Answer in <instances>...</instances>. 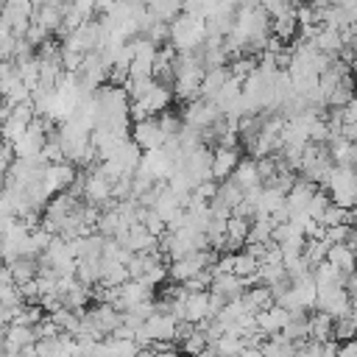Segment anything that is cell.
I'll list each match as a JSON object with an SVG mask.
<instances>
[{
	"label": "cell",
	"instance_id": "f1b7e54d",
	"mask_svg": "<svg viewBox=\"0 0 357 357\" xmlns=\"http://www.w3.org/2000/svg\"><path fill=\"white\" fill-rule=\"evenodd\" d=\"M329 248H332V245H329L326 240H307V243H304V259L310 262V268H315V265L326 262Z\"/></svg>",
	"mask_w": 357,
	"mask_h": 357
},
{
	"label": "cell",
	"instance_id": "44dd1931",
	"mask_svg": "<svg viewBox=\"0 0 357 357\" xmlns=\"http://www.w3.org/2000/svg\"><path fill=\"white\" fill-rule=\"evenodd\" d=\"M310 340H318V343H324V340H335V318L332 315H326V312H312L310 315Z\"/></svg>",
	"mask_w": 357,
	"mask_h": 357
},
{
	"label": "cell",
	"instance_id": "cb8c5ba5",
	"mask_svg": "<svg viewBox=\"0 0 357 357\" xmlns=\"http://www.w3.org/2000/svg\"><path fill=\"white\" fill-rule=\"evenodd\" d=\"M33 22L42 25L47 33H59V28L64 25V11L61 8H53V6H42V8H36Z\"/></svg>",
	"mask_w": 357,
	"mask_h": 357
},
{
	"label": "cell",
	"instance_id": "ac0fdd59",
	"mask_svg": "<svg viewBox=\"0 0 357 357\" xmlns=\"http://www.w3.org/2000/svg\"><path fill=\"white\" fill-rule=\"evenodd\" d=\"M243 304L248 307V312H251V315H257V312H262V310L273 307V304H276V298H273V290H271L268 284H251V287L243 293Z\"/></svg>",
	"mask_w": 357,
	"mask_h": 357
},
{
	"label": "cell",
	"instance_id": "603a6c76",
	"mask_svg": "<svg viewBox=\"0 0 357 357\" xmlns=\"http://www.w3.org/2000/svg\"><path fill=\"white\" fill-rule=\"evenodd\" d=\"M100 276H103V257L100 259H78L75 262V279L86 287H95L100 284Z\"/></svg>",
	"mask_w": 357,
	"mask_h": 357
},
{
	"label": "cell",
	"instance_id": "484cf974",
	"mask_svg": "<svg viewBox=\"0 0 357 357\" xmlns=\"http://www.w3.org/2000/svg\"><path fill=\"white\" fill-rule=\"evenodd\" d=\"M312 279L318 282V287H326V284H346V282H349V276L340 273V271H337L335 265H329V262L315 265V268H312Z\"/></svg>",
	"mask_w": 357,
	"mask_h": 357
},
{
	"label": "cell",
	"instance_id": "83f0119b",
	"mask_svg": "<svg viewBox=\"0 0 357 357\" xmlns=\"http://www.w3.org/2000/svg\"><path fill=\"white\" fill-rule=\"evenodd\" d=\"M215 198H218V201H223V204L234 212V206L245 201V192H243L231 178H226V181H220V184H218V195H215Z\"/></svg>",
	"mask_w": 357,
	"mask_h": 357
},
{
	"label": "cell",
	"instance_id": "5bb4252c",
	"mask_svg": "<svg viewBox=\"0 0 357 357\" xmlns=\"http://www.w3.org/2000/svg\"><path fill=\"white\" fill-rule=\"evenodd\" d=\"M298 33H301V25H298L296 8L287 11V14L271 17V36H273V39H279V42H296Z\"/></svg>",
	"mask_w": 357,
	"mask_h": 357
},
{
	"label": "cell",
	"instance_id": "52a82bcc",
	"mask_svg": "<svg viewBox=\"0 0 357 357\" xmlns=\"http://www.w3.org/2000/svg\"><path fill=\"white\" fill-rule=\"evenodd\" d=\"M78 178V170L73 162H59V165H45V173H42V181L45 187L50 190V195H59V192H67L73 187V181Z\"/></svg>",
	"mask_w": 357,
	"mask_h": 357
},
{
	"label": "cell",
	"instance_id": "2e32d148",
	"mask_svg": "<svg viewBox=\"0 0 357 357\" xmlns=\"http://www.w3.org/2000/svg\"><path fill=\"white\" fill-rule=\"evenodd\" d=\"M184 312L190 324L209 321V290H190L184 298Z\"/></svg>",
	"mask_w": 357,
	"mask_h": 357
},
{
	"label": "cell",
	"instance_id": "9c48e42d",
	"mask_svg": "<svg viewBox=\"0 0 357 357\" xmlns=\"http://www.w3.org/2000/svg\"><path fill=\"white\" fill-rule=\"evenodd\" d=\"M139 170H142L145 176H151L153 181H167L170 173L176 170V165H173V159L165 153V148H159V151H145V153H142Z\"/></svg>",
	"mask_w": 357,
	"mask_h": 357
},
{
	"label": "cell",
	"instance_id": "ba28073f",
	"mask_svg": "<svg viewBox=\"0 0 357 357\" xmlns=\"http://www.w3.org/2000/svg\"><path fill=\"white\" fill-rule=\"evenodd\" d=\"M176 332H178V321L170 312H153L139 329V335L148 337L151 343L153 340H176Z\"/></svg>",
	"mask_w": 357,
	"mask_h": 357
},
{
	"label": "cell",
	"instance_id": "30bf717a",
	"mask_svg": "<svg viewBox=\"0 0 357 357\" xmlns=\"http://www.w3.org/2000/svg\"><path fill=\"white\" fill-rule=\"evenodd\" d=\"M254 318H257V326H259V332H265V335L271 337V335H279V332H284V326L290 324L293 312H290V310H284V307H279V304H273V307H268V310L257 312Z\"/></svg>",
	"mask_w": 357,
	"mask_h": 357
},
{
	"label": "cell",
	"instance_id": "8992f818",
	"mask_svg": "<svg viewBox=\"0 0 357 357\" xmlns=\"http://www.w3.org/2000/svg\"><path fill=\"white\" fill-rule=\"evenodd\" d=\"M212 156H215V148H209V145H201L198 151H192V153L184 156V165L181 167L190 173V178L195 181V187L204 184V181H215L212 178Z\"/></svg>",
	"mask_w": 357,
	"mask_h": 357
},
{
	"label": "cell",
	"instance_id": "1f68e13d",
	"mask_svg": "<svg viewBox=\"0 0 357 357\" xmlns=\"http://www.w3.org/2000/svg\"><path fill=\"white\" fill-rule=\"evenodd\" d=\"M84 22H92V17L98 14V0H73V6H70Z\"/></svg>",
	"mask_w": 357,
	"mask_h": 357
},
{
	"label": "cell",
	"instance_id": "d6a6232c",
	"mask_svg": "<svg viewBox=\"0 0 357 357\" xmlns=\"http://www.w3.org/2000/svg\"><path fill=\"white\" fill-rule=\"evenodd\" d=\"M296 357H324V343H318V340H304V343H298Z\"/></svg>",
	"mask_w": 357,
	"mask_h": 357
},
{
	"label": "cell",
	"instance_id": "8fae6325",
	"mask_svg": "<svg viewBox=\"0 0 357 357\" xmlns=\"http://www.w3.org/2000/svg\"><path fill=\"white\" fill-rule=\"evenodd\" d=\"M240 162L243 159H240V151L237 148H215V156H212V178L215 181L231 178Z\"/></svg>",
	"mask_w": 357,
	"mask_h": 357
},
{
	"label": "cell",
	"instance_id": "3957f363",
	"mask_svg": "<svg viewBox=\"0 0 357 357\" xmlns=\"http://www.w3.org/2000/svg\"><path fill=\"white\" fill-rule=\"evenodd\" d=\"M315 310L332 315L335 321L337 318H349L351 310H354V298H351V293H349L346 284H326V287H318Z\"/></svg>",
	"mask_w": 357,
	"mask_h": 357
},
{
	"label": "cell",
	"instance_id": "4fadbf2b",
	"mask_svg": "<svg viewBox=\"0 0 357 357\" xmlns=\"http://www.w3.org/2000/svg\"><path fill=\"white\" fill-rule=\"evenodd\" d=\"M248 287H251V282L243 279V276H237V273H218L209 290L212 293H220L226 301H231V298H240Z\"/></svg>",
	"mask_w": 357,
	"mask_h": 357
},
{
	"label": "cell",
	"instance_id": "9a60e30c",
	"mask_svg": "<svg viewBox=\"0 0 357 357\" xmlns=\"http://www.w3.org/2000/svg\"><path fill=\"white\" fill-rule=\"evenodd\" d=\"M86 312H89V318L100 326L103 335H112L117 326H123V312H120L114 304H100V301H98V304L89 307Z\"/></svg>",
	"mask_w": 357,
	"mask_h": 357
},
{
	"label": "cell",
	"instance_id": "ffe728a7",
	"mask_svg": "<svg viewBox=\"0 0 357 357\" xmlns=\"http://www.w3.org/2000/svg\"><path fill=\"white\" fill-rule=\"evenodd\" d=\"M229 78H231L229 67H215V70H206V75H204V81H201V98L215 100V98H218V92H220L226 84H229Z\"/></svg>",
	"mask_w": 357,
	"mask_h": 357
},
{
	"label": "cell",
	"instance_id": "836d02e7",
	"mask_svg": "<svg viewBox=\"0 0 357 357\" xmlns=\"http://www.w3.org/2000/svg\"><path fill=\"white\" fill-rule=\"evenodd\" d=\"M343 123H357V98L343 106Z\"/></svg>",
	"mask_w": 357,
	"mask_h": 357
},
{
	"label": "cell",
	"instance_id": "f546056e",
	"mask_svg": "<svg viewBox=\"0 0 357 357\" xmlns=\"http://www.w3.org/2000/svg\"><path fill=\"white\" fill-rule=\"evenodd\" d=\"M223 357H231V354H243L245 351V340L240 337V335H234V332H226L220 340H215L212 343Z\"/></svg>",
	"mask_w": 357,
	"mask_h": 357
},
{
	"label": "cell",
	"instance_id": "e0dca14e",
	"mask_svg": "<svg viewBox=\"0 0 357 357\" xmlns=\"http://www.w3.org/2000/svg\"><path fill=\"white\" fill-rule=\"evenodd\" d=\"M231 181H234L243 192H251V190L265 187V184H262V176H259V170H257V159H243V162L237 165Z\"/></svg>",
	"mask_w": 357,
	"mask_h": 357
},
{
	"label": "cell",
	"instance_id": "d6986e66",
	"mask_svg": "<svg viewBox=\"0 0 357 357\" xmlns=\"http://www.w3.org/2000/svg\"><path fill=\"white\" fill-rule=\"evenodd\" d=\"M326 262L329 265H335L340 273H346V276H351L354 271H357V248H351V245H332L329 248V254H326Z\"/></svg>",
	"mask_w": 357,
	"mask_h": 357
},
{
	"label": "cell",
	"instance_id": "d590c367",
	"mask_svg": "<svg viewBox=\"0 0 357 357\" xmlns=\"http://www.w3.org/2000/svg\"><path fill=\"white\" fill-rule=\"evenodd\" d=\"M290 3H296V6H301V3H307V0H290Z\"/></svg>",
	"mask_w": 357,
	"mask_h": 357
},
{
	"label": "cell",
	"instance_id": "4316f807",
	"mask_svg": "<svg viewBox=\"0 0 357 357\" xmlns=\"http://www.w3.org/2000/svg\"><path fill=\"white\" fill-rule=\"evenodd\" d=\"M47 318H50L61 332H67V335H75V329H78V324H81V312H75V310H70V307H59V310H53Z\"/></svg>",
	"mask_w": 357,
	"mask_h": 357
},
{
	"label": "cell",
	"instance_id": "d4e9b609",
	"mask_svg": "<svg viewBox=\"0 0 357 357\" xmlns=\"http://www.w3.org/2000/svg\"><path fill=\"white\" fill-rule=\"evenodd\" d=\"M148 8L153 11L156 20H162V22H173L176 17L184 14V0H153V3H148Z\"/></svg>",
	"mask_w": 357,
	"mask_h": 357
},
{
	"label": "cell",
	"instance_id": "e575fe53",
	"mask_svg": "<svg viewBox=\"0 0 357 357\" xmlns=\"http://www.w3.org/2000/svg\"><path fill=\"white\" fill-rule=\"evenodd\" d=\"M351 75H354V78H357V59H354V61H351Z\"/></svg>",
	"mask_w": 357,
	"mask_h": 357
},
{
	"label": "cell",
	"instance_id": "7402d4cb",
	"mask_svg": "<svg viewBox=\"0 0 357 357\" xmlns=\"http://www.w3.org/2000/svg\"><path fill=\"white\" fill-rule=\"evenodd\" d=\"M6 265H8V271H11V276H14L17 284L33 282V279L39 276V259H36V257H20V259L6 262Z\"/></svg>",
	"mask_w": 357,
	"mask_h": 357
},
{
	"label": "cell",
	"instance_id": "277c9868",
	"mask_svg": "<svg viewBox=\"0 0 357 357\" xmlns=\"http://www.w3.org/2000/svg\"><path fill=\"white\" fill-rule=\"evenodd\" d=\"M181 120H184V126H192V128L204 131V128H209V126L220 123V120H223V112H220L212 100L198 98V100H192V103H187V106H184Z\"/></svg>",
	"mask_w": 357,
	"mask_h": 357
},
{
	"label": "cell",
	"instance_id": "7c38bea8",
	"mask_svg": "<svg viewBox=\"0 0 357 357\" xmlns=\"http://www.w3.org/2000/svg\"><path fill=\"white\" fill-rule=\"evenodd\" d=\"M151 290H153V287H148V284H142V282H137V279H128V282L120 287L117 310L126 312V310H131V307H137V304L153 301V293H151Z\"/></svg>",
	"mask_w": 357,
	"mask_h": 357
},
{
	"label": "cell",
	"instance_id": "4dcf8cb0",
	"mask_svg": "<svg viewBox=\"0 0 357 357\" xmlns=\"http://www.w3.org/2000/svg\"><path fill=\"white\" fill-rule=\"evenodd\" d=\"M206 346H209V340H206V335H204V329H201V326H195V332H192L190 337H184V340H181V351H184V354H190V357H198Z\"/></svg>",
	"mask_w": 357,
	"mask_h": 357
},
{
	"label": "cell",
	"instance_id": "7a4b0ae2",
	"mask_svg": "<svg viewBox=\"0 0 357 357\" xmlns=\"http://www.w3.org/2000/svg\"><path fill=\"white\" fill-rule=\"evenodd\" d=\"M324 190L332 195V204L354 209V204H357V167L335 165V170L329 173V181L324 184Z\"/></svg>",
	"mask_w": 357,
	"mask_h": 357
},
{
	"label": "cell",
	"instance_id": "6da1fadb",
	"mask_svg": "<svg viewBox=\"0 0 357 357\" xmlns=\"http://www.w3.org/2000/svg\"><path fill=\"white\" fill-rule=\"evenodd\" d=\"M206 17L201 14H181L170 22V45L178 50V53H187V50H201V45L206 42Z\"/></svg>",
	"mask_w": 357,
	"mask_h": 357
},
{
	"label": "cell",
	"instance_id": "5b68a950",
	"mask_svg": "<svg viewBox=\"0 0 357 357\" xmlns=\"http://www.w3.org/2000/svg\"><path fill=\"white\" fill-rule=\"evenodd\" d=\"M131 139L142 151H159V148H165L167 134H165L159 117H148V120H139V123L131 126Z\"/></svg>",
	"mask_w": 357,
	"mask_h": 357
}]
</instances>
